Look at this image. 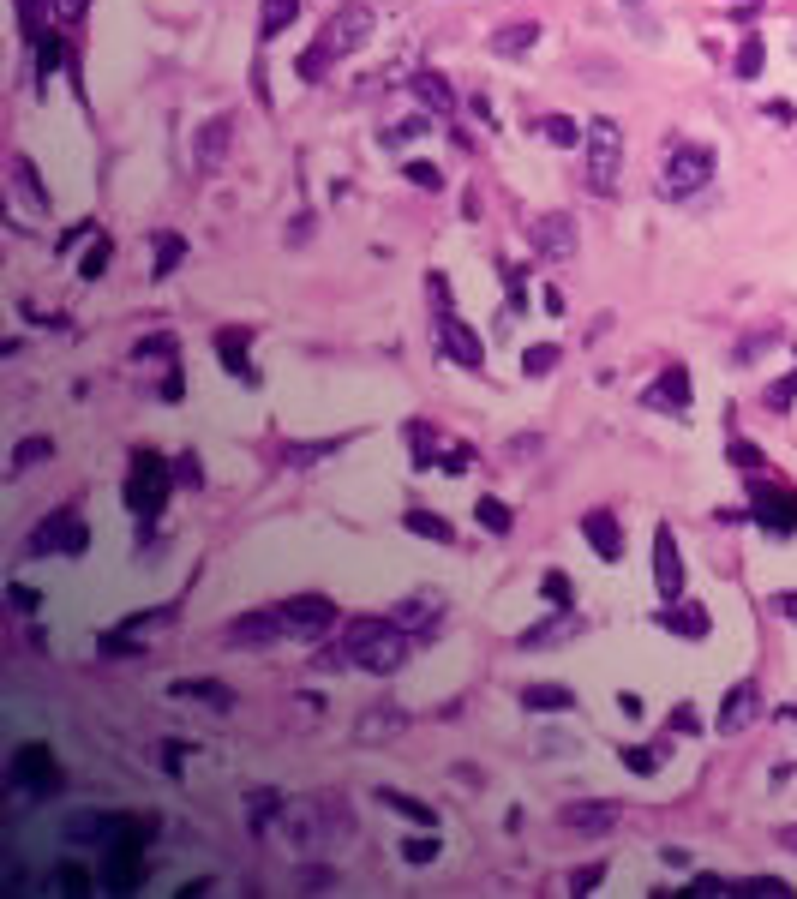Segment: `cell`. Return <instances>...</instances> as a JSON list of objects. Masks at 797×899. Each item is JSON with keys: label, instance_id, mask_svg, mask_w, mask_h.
I'll use <instances>...</instances> for the list:
<instances>
[{"label": "cell", "instance_id": "f35d334b", "mask_svg": "<svg viewBox=\"0 0 797 899\" xmlns=\"http://www.w3.org/2000/svg\"><path fill=\"white\" fill-rule=\"evenodd\" d=\"M558 360H564L558 342H534V348L522 354V372H528V378H546V372H558Z\"/></svg>", "mask_w": 797, "mask_h": 899}, {"label": "cell", "instance_id": "2e32d148", "mask_svg": "<svg viewBox=\"0 0 797 899\" xmlns=\"http://www.w3.org/2000/svg\"><path fill=\"white\" fill-rule=\"evenodd\" d=\"M228 144H234V114H210V120L198 126V138H192V162L210 174V168L228 162Z\"/></svg>", "mask_w": 797, "mask_h": 899}, {"label": "cell", "instance_id": "bcb514c9", "mask_svg": "<svg viewBox=\"0 0 797 899\" xmlns=\"http://www.w3.org/2000/svg\"><path fill=\"white\" fill-rule=\"evenodd\" d=\"M174 486H192V492H198V486H204V462H198V456H192V450H186V456H180V462H174Z\"/></svg>", "mask_w": 797, "mask_h": 899}, {"label": "cell", "instance_id": "ba28073f", "mask_svg": "<svg viewBox=\"0 0 797 899\" xmlns=\"http://www.w3.org/2000/svg\"><path fill=\"white\" fill-rule=\"evenodd\" d=\"M576 240H582V228H576V216H570V210H540V216L528 222V252H534V258H546V264L576 258Z\"/></svg>", "mask_w": 797, "mask_h": 899}, {"label": "cell", "instance_id": "ffe728a7", "mask_svg": "<svg viewBox=\"0 0 797 899\" xmlns=\"http://www.w3.org/2000/svg\"><path fill=\"white\" fill-rule=\"evenodd\" d=\"M654 624H660L666 636H684V642H702L714 618H708V606H696V600H666Z\"/></svg>", "mask_w": 797, "mask_h": 899}, {"label": "cell", "instance_id": "484cf974", "mask_svg": "<svg viewBox=\"0 0 797 899\" xmlns=\"http://www.w3.org/2000/svg\"><path fill=\"white\" fill-rule=\"evenodd\" d=\"M522 708H528V714H576L582 702H576V690H564V684H528V690H522Z\"/></svg>", "mask_w": 797, "mask_h": 899}, {"label": "cell", "instance_id": "9c48e42d", "mask_svg": "<svg viewBox=\"0 0 797 899\" xmlns=\"http://www.w3.org/2000/svg\"><path fill=\"white\" fill-rule=\"evenodd\" d=\"M288 636H294V624H288L282 600H276V606H258V612H240V618L222 630L228 648H276V642H288Z\"/></svg>", "mask_w": 797, "mask_h": 899}, {"label": "cell", "instance_id": "4dcf8cb0", "mask_svg": "<svg viewBox=\"0 0 797 899\" xmlns=\"http://www.w3.org/2000/svg\"><path fill=\"white\" fill-rule=\"evenodd\" d=\"M396 732H402V708H366L360 726H354L360 744H378V738H396Z\"/></svg>", "mask_w": 797, "mask_h": 899}, {"label": "cell", "instance_id": "60d3db41", "mask_svg": "<svg viewBox=\"0 0 797 899\" xmlns=\"http://www.w3.org/2000/svg\"><path fill=\"white\" fill-rule=\"evenodd\" d=\"M408 444H414V468L438 462V432H432L426 420H408Z\"/></svg>", "mask_w": 797, "mask_h": 899}, {"label": "cell", "instance_id": "ab89813d", "mask_svg": "<svg viewBox=\"0 0 797 899\" xmlns=\"http://www.w3.org/2000/svg\"><path fill=\"white\" fill-rule=\"evenodd\" d=\"M108 258H114V240H108V234L96 228V246H90V252L78 258V276H84V282H96V276L108 270Z\"/></svg>", "mask_w": 797, "mask_h": 899}, {"label": "cell", "instance_id": "d4e9b609", "mask_svg": "<svg viewBox=\"0 0 797 899\" xmlns=\"http://www.w3.org/2000/svg\"><path fill=\"white\" fill-rule=\"evenodd\" d=\"M534 42H540V24H534V18H516V24L492 30V54H498V60H522Z\"/></svg>", "mask_w": 797, "mask_h": 899}, {"label": "cell", "instance_id": "f546056e", "mask_svg": "<svg viewBox=\"0 0 797 899\" xmlns=\"http://www.w3.org/2000/svg\"><path fill=\"white\" fill-rule=\"evenodd\" d=\"M378 804H384V810H396V816H402V822H414V828H438L432 804H420V798H408V792H396V786H378Z\"/></svg>", "mask_w": 797, "mask_h": 899}, {"label": "cell", "instance_id": "cb8c5ba5", "mask_svg": "<svg viewBox=\"0 0 797 899\" xmlns=\"http://www.w3.org/2000/svg\"><path fill=\"white\" fill-rule=\"evenodd\" d=\"M390 618H396L402 630H426L432 618H444V594H438V588H420V594L396 600V606H390Z\"/></svg>", "mask_w": 797, "mask_h": 899}, {"label": "cell", "instance_id": "52a82bcc", "mask_svg": "<svg viewBox=\"0 0 797 899\" xmlns=\"http://www.w3.org/2000/svg\"><path fill=\"white\" fill-rule=\"evenodd\" d=\"M744 486H750V510H756V516H762V522H768L780 540H786V534H797V492H786V486H780V474L756 468Z\"/></svg>", "mask_w": 797, "mask_h": 899}, {"label": "cell", "instance_id": "5bb4252c", "mask_svg": "<svg viewBox=\"0 0 797 899\" xmlns=\"http://www.w3.org/2000/svg\"><path fill=\"white\" fill-rule=\"evenodd\" d=\"M576 636H582V612H576V606H558L552 618H540L534 630H522V636H516V648L540 654V648H564V642H576Z\"/></svg>", "mask_w": 797, "mask_h": 899}, {"label": "cell", "instance_id": "d590c367", "mask_svg": "<svg viewBox=\"0 0 797 899\" xmlns=\"http://www.w3.org/2000/svg\"><path fill=\"white\" fill-rule=\"evenodd\" d=\"M6 168H12V186H18L30 204H48V186H42V174H36V162H30L24 150H12V162H6Z\"/></svg>", "mask_w": 797, "mask_h": 899}, {"label": "cell", "instance_id": "6da1fadb", "mask_svg": "<svg viewBox=\"0 0 797 899\" xmlns=\"http://www.w3.org/2000/svg\"><path fill=\"white\" fill-rule=\"evenodd\" d=\"M366 36H372V6H366V0H342V6L324 18V30L312 36V48L300 54V78L318 84V78H324L336 60H348Z\"/></svg>", "mask_w": 797, "mask_h": 899}, {"label": "cell", "instance_id": "ac0fdd59", "mask_svg": "<svg viewBox=\"0 0 797 899\" xmlns=\"http://www.w3.org/2000/svg\"><path fill=\"white\" fill-rule=\"evenodd\" d=\"M654 588H660L666 600H684V552H678V540H672V522L654 534Z\"/></svg>", "mask_w": 797, "mask_h": 899}, {"label": "cell", "instance_id": "e575fe53", "mask_svg": "<svg viewBox=\"0 0 797 899\" xmlns=\"http://www.w3.org/2000/svg\"><path fill=\"white\" fill-rule=\"evenodd\" d=\"M402 528H408L414 540H438V546H450V540H456V528H450L438 510H408V516H402Z\"/></svg>", "mask_w": 797, "mask_h": 899}, {"label": "cell", "instance_id": "c3c4849f", "mask_svg": "<svg viewBox=\"0 0 797 899\" xmlns=\"http://www.w3.org/2000/svg\"><path fill=\"white\" fill-rule=\"evenodd\" d=\"M138 360H174V336H162V330L144 336V342H138Z\"/></svg>", "mask_w": 797, "mask_h": 899}, {"label": "cell", "instance_id": "94428289", "mask_svg": "<svg viewBox=\"0 0 797 899\" xmlns=\"http://www.w3.org/2000/svg\"><path fill=\"white\" fill-rule=\"evenodd\" d=\"M642 6H648V0H624V12H642Z\"/></svg>", "mask_w": 797, "mask_h": 899}, {"label": "cell", "instance_id": "30bf717a", "mask_svg": "<svg viewBox=\"0 0 797 899\" xmlns=\"http://www.w3.org/2000/svg\"><path fill=\"white\" fill-rule=\"evenodd\" d=\"M84 546H90V528H84L78 510H54V516H42L36 534H30V552H66V558H78Z\"/></svg>", "mask_w": 797, "mask_h": 899}, {"label": "cell", "instance_id": "7c38bea8", "mask_svg": "<svg viewBox=\"0 0 797 899\" xmlns=\"http://www.w3.org/2000/svg\"><path fill=\"white\" fill-rule=\"evenodd\" d=\"M762 720V684L756 678H738L732 690H726V702H720V738H738V732H750Z\"/></svg>", "mask_w": 797, "mask_h": 899}, {"label": "cell", "instance_id": "d6a6232c", "mask_svg": "<svg viewBox=\"0 0 797 899\" xmlns=\"http://www.w3.org/2000/svg\"><path fill=\"white\" fill-rule=\"evenodd\" d=\"M150 246H156V270H150V276H156V282H168V276H174V270H180V258H186V252H192V246H186V240H180V234H174V228H162V234H156V240H150Z\"/></svg>", "mask_w": 797, "mask_h": 899}, {"label": "cell", "instance_id": "277c9868", "mask_svg": "<svg viewBox=\"0 0 797 899\" xmlns=\"http://www.w3.org/2000/svg\"><path fill=\"white\" fill-rule=\"evenodd\" d=\"M708 180H714V150L708 144H672L666 150V162H660V192L666 198H696V192H708Z\"/></svg>", "mask_w": 797, "mask_h": 899}, {"label": "cell", "instance_id": "8d00e7d4", "mask_svg": "<svg viewBox=\"0 0 797 899\" xmlns=\"http://www.w3.org/2000/svg\"><path fill=\"white\" fill-rule=\"evenodd\" d=\"M174 696H180V702H210V708H222V714L234 708V690H228V684H192V678H180Z\"/></svg>", "mask_w": 797, "mask_h": 899}, {"label": "cell", "instance_id": "816d5d0a", "mask_svg": "<svg viewBox=\"0 0 797 899\" xmlns=\"http://www.w3.org/2000/svg\"><path fill=\"white\" fill-rule=\"evenodd\" d=\"M84 12H90V0H54V18H60V24H84Z\"/></svg>", "mask_w": 797, "mask_h": 899}, {"label": "cell", "instance_id": "74e56055", "mask_svg": "<svg viewBox=\"0 0 797 899\" xmlns=\"http://www.w3.org/2000/svg\"><path fill=\"white\" fill-rule=\"evenodd\" d=\"M402 180H408V186H420V192H444V168H438V162H426V156L402 162Z\"/></svg>", "mask_w": 797, "mask_h": 899}, {"label": "cell", "instance_id": "3957f363", "mask_svg": "<svg viewBox=\"0 0 797 899\" xmlns=\"http://www.w3.org/2000/svg\"><path fill=\"white\" fill-rule=\"evenodd\" d=\"M582 156H588V192L594 198H612L618 192V174H624V126L594 114L588 120V138H582Z\"/></svg>", "mask_w": 797, "mask_h": 899}, {"label": "cell", "instance_id": "4fadbf2b", "mask_svg": "<svg viewBox=\"0 0 797 899\" xmlns=\"http://www.w3.org/2000/svg\"><path fill=\"white\" fill-rule=\"evenodd\" d=\"M438 348L456 360V366H468V372H486V342L456 318V306L450 312H438Z\"/></svg>", "mask_w": 797, "mask_h": 899}, {"label": "cell", "instance_id": "9a60e30c", "mask_svg": "<svg viewBox=\"0 0 797 899\" xmlns=\"http://www.w3.org/2000/svg\"><path fill=\"white\" fill-rule=\"evenodd\" d=\"M216 360L228 378H240L246 390H258V366H252V330H216Z\"/></svg>", "mask_w": 797, "mask_h": 899}, {"label": "cell", "instance_id": "11a10c76", "mask_svg": "<svg viewBox=\"0 0 797 899\" xmlns=\"http://www.w3.org/2000/svg\"><path fill=\"white\" fill-rule=\"evenodd\" d=\"M504 282H510V306H528V282H522V270H504Z\"/></svg>", "mask_w": 797, "mask_h": 899}, {"label": "cell", "instance_id": "681fc988", "mask_svg": "<svg viewBox=\"0 0 797 899\" xmlns=\"http://www.w3.org/2000/svg\"><path fill=\"white\" fill-rule=\"evenodd\" d=\"M624 768H630V774H654V768H660V750H642V744H630V750H624Z\"/></svg>", "mask_w": 797, "mask_h": 899}, {"label": "cell", "instance_id": "8992f818", "mask_svg": "<svg viewBox=\"0 0 797 899\" xmlns=\"http://www.w3.org/2000/svg\"><path fill=\"white\" fill-rule=\"evenodd\" d=\"M174 468L156 456V450H132V468H126V504L138 510V516H156L162 510V498H168V480Z\"/></svg>", "mask_w": 797, "mask_h": 899}, {"label": "cell", "instance_id": "8fae6325", "mask_svg": "<svg viewBox=\"0 0 797 899\" xmlns=\"http://www.w3.org/2000/svg\"><path fill=\"white\" fill-rule=\"evenodd\" d=\"M282 612H288V624H294L300 642H318V636L336 630V600H324V594H288Z\"/></svg>", "mask_w": 797, "mask_h": 899}, {"label": "cell", "instance_id": "603a6c76", "mask_svg": "<svg viewBox=\"0 0 797 899\" xmlns=\"http://www.w3.org/2000/svg\"><path fill=\"white\" fill-rule=\"evenodd\" d=\"M12 780L30 786V792H54V786H60V768H54V756H48L42 744H30V750H18V762H12Z\"/></svg>", "mask_w": 797, "mask_h": 899}, {"label": "cell", "instance_id": "e0dca14e", "mask_svg": "<svg viewBox=\"0 0 797 899\" xmlns=\"http://www.w3.org/2000/svg\"><path fill=\"white\" fill-rule=\"evenodd\" d=\"M582 540L594 546L600 564H624V522H618L612 510H588V516H582Z\"/></svg>", "mask_w": 797, "mask_h": 899}, {"label": "cell", "instance_id": "5b68a950", "mask_svg": "<svg viewBox=\"0 0 797 899\" xmlns=\"http://www.w3.org/2000/svg\"><path fill=\"white\" fill-rule=\"evenodd\" d=\"M408 654H414V630H402V624L384 612V618H378V630L354 648V666L384 678V672H402V666H408Z\"/></svg>", "mask_w": 797, "mask_h": 899}, {"label": "cell", "instance_id": "1f68e13d", "mask_svg": "<svg viewBox=\"0 0 797 899\" xmlns=\"http://www.w3.org/2000/svg\"><path fill=\"white\" fill-rule=\"evenodd\" d=\"M294 18H300V0H264L258 6V42H276Z\"/></svg>", "mask_w": 797, "mask_h": 899}, {"label": "cell", "instance_id": "680465c9", "mask_svg": "<svg viewBox=\"0 0 797 899\" xmlns=\"http://www.w3.org/2000/svg\"><path fill=\"white\" fill-rule=\"evenodd\" d=\"M660 864H672V870H690V852H684V846H666V852H660Z\"/></svg>", "mask_w": 797, "mask_h": 899}, {"label": "cell", "instance_id": "d6986e66", "mask_svg": "<svg viewBox=\"0 0 797 899\" xmlns=\"http://www.w3.org/2000/svg\"><path fill=\"white\" fill-rule=\"evenodd\" d=\"M642 402H648V408H672V414H690V366H684V360L660 366V378H654V390H648Z\"/></svg>", "mask_w": 797, "mask_h": 899}, {"label": "cell", "instance_id": "4316f807", "mask_svg": "<svg viewBox=\"0 0 797 899\" xmlns=\"http://www.w3.org/2000/svg\"><path fill=\"white\" fill-rule=\"evenodd\" d=\"M528 126H534V132H540L546 144H558V150H576V144L588 138V126H576L570 114H534Z\"/></svg>", "mask_w": 797, "mask_h": 899}, {"label": "cell", "instance_id": "6f0895ef", "mask_svg": "<svg viewBox=\"0 0 797 899\" xmlns=\"http://www.w3.org/2000/svg\"><path fill=\"white\" fill-rule=\"evenodd\" d=\"M468 114H474L480 126H492V102H486V96H468Z\"/></svg>", "mask_w": 797, "mask_h": 899}, {"label": "cell", "instance_id": "f6af8a7d", "mask_svg": "<svg viewBox=\"0 0 797 899\" xmlns=\"http://www.w3.org/2000/svg\"><path fill=\"white\" fill-rule=\"evenodd\" d=\"M762 402H768L774 414H786V408H792V402H797V372H786V378H774V384L762 390Z\"/></svg>", "mask_w": 797, "mask_h": 899}, {"label": "cell", "instance_id": "f5cc1de1", "mask_svg": "<svg viewBox=\"0 0 797 899\" xmlns=\"http://www.w3.org/2000/svg\"><path fill=\"white\" fill-rule=\"evenodd\" d=\"M672 732H702V714L684 702V708H672Z\"/></svg>", "mask_w": 797, "mask_h": 899}, {"label": "cell", "instance_id": "7402d4cb", "mask_svg": "<svg viewBox=\"0 0 797 899\" xmlns=\"http://www.w3.org/2000/svg\"><path fill=\"white\" fill-rule=\"evenodd\" d=\"M408 90H414V102H420L432 120H450V114H456V90H450V78H444V72H432V66H426V72H414V84H408Z\"/></svg>", "mask_w": 797, "mask_h": 899}, {"label": "cell", "instance_id": "b9f144b4", "mask_svg": "<svg viewBox=\"0 0 797 899\" xmlns=\"http://www.w3.org/2000/svg\"><path fill=\"white\" fill-rule=\"evenodd\" d=\"M30 48H36V72H42V78H48V72H54L60 60H66V42H60L54 30H42V36H36Z\"/></svg>", "mask_w": 797, "mask_h": 899}, {"label": "cell", "instance_id": "7a4b0ae2", "mask_svg": "<svg viewBox=\"0 0 797 899\" xmlns=\"http://www.w3.org/2000/svg\"><path fill=\"white\" fill-rule=\"evenodd\" d=\"M354 834V816H348V798H312V804H294L288 810V840L300 852H324L336 840Z\"/></svg>", "mask_w": 797, "mask_h": 899}, {"label": "cell", "instance_id": "91938a15", "mask_svg": "<svg viewBox=\"0 0 797 899\" xmlns=\"http://www.w3.org/2000/svg\"><path fill=\"white\" fill-rule=\"evenodd\" d=\"M780 846H786V852H797V822H792V828H780Z\"/></svg>", "mask_w": 797, "mask_h": 899}, {"label": "cell", "instance_id": "836d02e7", "mask_svg": "<svg viewBox=\"0 0 797 899\" xmlns=\"http://www.w3.org/2000/svg\"><path fill=\"white\" fill-rule=\"evenodd\" d=\"M474 522H480L486 534H510V528H516V510H510L504 498H492V492H480V498H474Z\"/></svg>", "mask_w": 797, "mask_h": 899}, {"label": "cell", "instance_id": "f1b7e54d", "mask_svg": "<svg viewBox=\"0 0 797 899\" xmlns=\"http://www.w3.org/2000/svg\"><path fill=\"white\" fill-rule=\"evenodd\" d=\"M342 444H354V432H336V438H312V444H288V450H282V462H288V468H312V462L336 456Z\"/></svg>", "mask_w": 797, "mask_h": 899}, {"label": "cell", "instance_id": "7bdbcfd3", "mask_svg": "<svg viewBox=\"0 0 797 899\" xmlns=\"http://www.w3.org/2000/svg\"><path fill=\"white\" fill-rule=\"evenodd\" d=\"M762 60H768L762 36H744V42H738V60H732V72H738V78H756V72H762Z\"/></svg>", "mask_w": 797, "mask_h": 899}, {"label": "cell", "instance_id": "7dc6e473", "mask_svg": "<svg viewBox=\"0 0 797 899\" xmlns=\"http://www.w3.org/2000/svg\"><path fill=\"white\" fill-rule=\"evenodd\" d=\"M402 858H408L414 870H426V864H438V834H432V840H408V846H402Z\"/></svg>", "mask_w": 797, "mask_h": 899}, {"label": "cell", "instance_id": "f907efd6", "mask_svg": "<svg viewBox=\"0 0 797 899\" xmlns=\"http://www.w3.org/2000/svg\"><path fill=\"white\" fill-rule=\"evenodd\" d=\"M540 588H546V600H552V606H570V576H564V570H546V582H540Z\"/></svg>", "mask_w": 797, "mask_h": 899}, {"label": "cell", "instance_id": "44dd1931", "mask_svg": "<svg viewBox=\"0 0 797 899\" xmlns=\"http://www.w3.org/2000/svg\"><path fill=\"white\" fill-rule=\"evenodd\" d=\"M618 804H606V798H582V804H564L558 810V822L570 828V834H606V828H618Z\"/></svg>", "mask_w": 797, "mask_h": 899}, {"label": "cell", "instance_id": "83f0119b", "mask_svg": "<svg viewBox=\"0 0 797 899\" xmlns=\"http://www.w3.org/2000/svg\"><path fill=\"white\" fill-rule=\"evenodd\" d=\"M48 456H54V438H48V432H30V438H18V444H12L6 474L18 480V474H30V468H36V462H48Z\"/></svg>", "mask_w": 797, "mask_h": 899}, {"label": "cell", "instance_id": "ee69618b", "mask_svg": "<svg viewBox=\"0 0 797 899\" xmlns=\"http://www.w3.org/2000/svg\"><path fill=\"white\" fill-rule=\"evenodd\" d=\"M726 462H732V468H744V474H756V468H768V456H762V450H756L750 438H732V444H726Z\"/></svg>", "mask_w": 797, "mask_h": 899}, {"label": "cell", "instance_id": "9f6ffc18", "mask_svg": "<svg viewBox=\"0 0 797 899\" xmlns=\"http://www.w3.org/2000/svg\"><path fill=\"white\" fill-rule=\"evenodd\" d=\"M774 612H780L786 624H797V588H786V594H774Z\"/></svg>", "mask_w": 797, "mask_h": 899}, {"label": "cell", "instance_id": "db71d44e", "mask_svg": "<svg viewBox=\"0 0 797 899\" xmlns=\"http://www.w3.org/2000/svg\"><path fill=\"white\" fill-rule=\"evenodd\" d=\"M600 876H606L600 864H588V870H576V876H570V894H588V888H600Z\"/></svg>", "mask_w": 797, "mask_h": 899}]
</instances>
